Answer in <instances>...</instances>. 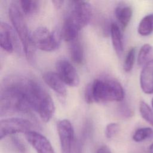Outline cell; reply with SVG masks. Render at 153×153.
Masks as SVG:
<instances>
[{"instance_id":"1","label":"cell","mask_w":153,"mask_h":153,"mask_svg":"<svg viewBox=\"0 0 153 153\" xmlns=\"http://www.w3.org/2000/svg\"><path fill=\"white\" fill-rule=\"evenodd\" d=\"M28 77L11 76L5 79L1 91L0 114L30 113L32 111L27 94Z\"/></svg>"},{"instance_id":"2","label":"cell","mask_w":153,"mask_h":153,"mask_svg":"<svg viewBox=\"0 0 153 153\" xmlns=\"http://www.w3.org/2000/svg\"><path fill=\"white\" fill-rule=\"evenodd\" d=\"M8 14L13 29L22 42L28 62L30 63H33L36 48L31 41V36L29 35L23 13L17 4L13 2L11 4L8 10Z\"/></svg>"},{"instance_id":"3","label":"cell","mask_w":153,"mask_h":153,"mask_svg":"<svg viewBox=\"0 0 153 153\" xmlns=\"http://www.w3.org/2000/svg\"><path fill=\"white\" fill-rule=\"evenodd\" d=\"M94 102H121L124 91L121 84L114 79H96L91 82Z\"/></svg>"},{"instance_id":"4","label":"cell","mask_w":153,"mask_h":153,"mask_svg":"<svg viewBox=\"0 0 153 153\" xmlns=\"http://www.w3.org/2000/svg\"><path fill=\"white\" fill-rule=\"evenodd\" d=\"M31 41L36 48L44 51H53L60 46L62 33L58 30L51 32L45 27L36 28L30 35Z\"/></svg>"},{"instance_id":"5","label":"cell","mask_w":153,"mask_h":153,"mask_svg":"<svg viewBox=\"0 0 153 153\" xmlns=\"http://www.w3.org/2000/svg\"><path fill=\"white\" fill-rule=\"evenodd\" d=\"M70 4V10L66 18L81 30L88 23L91 19V5L88 2L84 1H72Z\"/></svg>"},{"instance_id":"6","label":"cell","mask_w":153,"mask_h":153,"mask_svg":"<svg viewBox=\"0 0 153 153\" xmlns=\"http://www.w3.org/2000/svg\"><path fill=\"white\" fill-rule=\"evenodd\" d=\"M33 124L27 119L20 117H13L1 120L0 121V139L7 136L32 130Z\"/></svg>"},{"instance_id":"7","label":"cell","mask_w":153,"mask_h":153,"mask_svg":"<svg viewBox=\"0 0 153 153\" xmlns=\"http://www.w3.org/2000/svg\"><path fill=\"white\" fill-rule=\"evenodd\" d=\"M62 153H72L74 140L73 126L68 120L59 121L57 124Z\"/></svg>"},{"instance_id":"8","label":"cell","mask_w":153,"mask_h":153,"mask_svg":"<svg viewBox=\"0 0 153 153\" xmlns=\"http://www.w3.org/2000/svg\"><path fill=\"white\" fill-rule=\"evenodd\" d=\"M57 74L65 83L70 87H77L79 84V75L72 65L68 60L59 59L56 62Z\"/></svg>"},{"instance_id":"9","label":"cell","mask_w":153,"mask_h":153,"mask_svg":"<svg viewBox=\"0 0 153 153\" xmlns=\"http://www.w3.org/2000/svg\"><path fill=\"white\" fill-rule=\"evenodd\" d=\"M27 141L37 153H55L49 140L42 134L33 130L25 133Z\"/></svg>"},{"instance_id":"10","label":"cell","mask_w":153,"mask_h":153,"mask_svg":"<svg viewBox=\"0 0 153 153\" xmlns=\"http://www.w3.org/2000/svg\"><path fill=\"white\" fill-rule=\"evenodd\" d=\"M15 34L13 28L8 23L1 22L0 23V45L5 51L11 53L15 47Z\"/></svg>"},{"instance_id":"11","label":"cell","mask_w":153,"mask_h":153,"mask_svg":"<svg viewBox=\"0 0 153 153\" xmlns=\"http://www.w3.org/2000/svg\"><path fill=\"white\" fill-rule=\"evenodd\" d=\"M140 85L145 93H153V59L143 66L140 75Z\"/></svg>"},{"instance_id":"12","label":"cell","mask_w":153,"mask_h":153,"mask_svg":"<svg viewBox=\"0 0 153 153\" xmlns=\"http://www.w3.org/2000/svg\"><path fill=\"white\" fill-rule=\"evenodd\" d=\"M42 78L45 84L60 97H64L66 96V89L65 87V84L57 73L47 72L44 74Z\"/></svg>"},{"instance_id":"13","label":"cell","mask_w":153,"mask_h":153,"mask_svg":"<svg viewBox=\"0 0 153 153\" xmlns=\"http://www.w3.org/2000/svg\"><path fill=\"white\" fill-rule=\"evenodd\" d=\"M115 14L121 28L123 30L125 29L132 17L133 10L131 7L126 4H120L115 8Z\"/></svg>"},{"instance_id":"14","label":"cell","mask_w":153,"mask_h":153,"mask_svg":"<svg viewBox=\"0 0 153 153\" xmlns=\"http://www.w3.org/2000/svg\"><path fill=\"white\" fill-rule=\"evenodd\" d=\"M112 45L117 56L121 57L123 53V42L120 27L116 23H112L110 27Z\"/></svg>"},{"instance_id":"15","label":"cell","mask_w":153,"mask_h":153,"mask_svg":"<svg viewBox=\"0 0 153 153\" xmlns=\"http://www.w3.org/2000/svg\"><path fill=\"white\" fill-rule=\"evenodd\" d=\"M69 54L71 59L74 63L81 64L82 62L84 51L82 45L78 38L69 42Z\"/></svg>"},{"instance_id":"16","label":"cell","mask_w":153,"mask_h":153,"mask_svg":"<svg viewBox=\"0 0 153 153\" xmlns=\"http://www.w3.org/2000/svg\"><path fill=\"white\" fill-rule=\"evenodd\" d=\"M79 30H80L74 24L66 18L61 32L62 38L66 42H70L78 38Z\"/></svg>"},{"instance_id":"17","label":"cell","mask_w":153,"mask_h":153,"mask_svg":"<svg viewBox=\"0 0 153 153\" xmlns=\"http://www.w3.org/2000/svg\"><path fill=\"white\" fill-rule=\"evenodd\" d=\"M137 32L142 36L149 35L153 32V14H148L141 20Z\"/></svg>"},{"instance_id":"18","label":"cell","mask_w":153,"mask_h":153,"mask_svg":"<svg viewBox=\"0 0 153 153\" xmlns=\"http://www.w3.org/2000/svg\"><path fill=\"white\" fill-rule=\"evenodd\" d=\"M153 54V47L148 44H144L140 49L138 57L137 63L139 66H145L149 62L150 57Z\"/></svg>"},{"instance_id":"19","label":"cell","mask_w":153,"mask_h":153,"mask_svg":"<svg viewBox=\"0 0 153 153\" xmlns=\"http://www.w3.org/2000/svg\"><path fill=\"white\" fill-rule=\"evenodd\" d=\"M20 8L23 14L30 16L37 12L39 8V1L31 0H22L20 1Z\"/></svg>"},{"instance_id":"20","label":"cell","mask_w":153,"mask_h":153,"mask_svg":"<svg viewBox=\"0 0 153 153\" xmlns=\"http://www.w3.org/2000/svg\"><path fill=\"white\" fill-rule=\"evenodd\" d=\"M153 137V129L150 127H142L138 128L134 133L132 138L136 142H143Z\"/></svg>"},{"instance_id":"21","label":"cell","mask_w":153,"mask_h":153,"mask_svg":"<svg viewBox=\"0 0 153 153\" xmlns=\"http://www.w3.org/2000/svg\"><path fill=\"white\" fill-rule=\"evenodd\" d=\"M8 148L14 153H26V148L23 143L17 137L11 136L8 143Z\"/></svg>"},{"instance_id":"22","label":"cell","mask_w":153,"mask_h":153,"mask_svg":"<svg viewBox=\"0 0 153 153\" xmlns=\"http://www.w3.org/2000/svg\"><path fill=\"white\" fill-rule=\"evenodd\" d=\"M139 111L142 117L153 127V112L149 105L144 101L140 102Z\"/></svg>"},{"instance_id":"23","label":"cell","mask_w":153,"mask_h":153,"mask_svg":"<svg viewBox=\"0 0 153 153\" xmlns=\"http://www.w3.org/2000/svg\"><path fill=\"white\" fill-rule=\"evenodd\" d=\"M135 54L136 49L134 47L131 48L127 52L123 65V69L126 72H130L132 69L135 60Z\"/></svg>"},{"instance_id":"24","label":"cell","mask_w":153,"mask_h":153,"mask_svg":"<svg viewBox=\"0 0 153 153\" xmlns=\"http://www.w3.org/2000/svg\"><path fill=\"white\" fill-rule=\"evenodd\" d=\"M120 127L117 123H109L106 127L105 136L108 139H111L118 133Z\"/></svg>"},{"instance_id":"25","label":"cell","mask_w":153,"mask_h":153,"mask_svg":"<svg viewBox=\"0 0 153 153\" xmlns=\"http://www.w3.org/2000/svg\"><path fill=\"white\" fill-rule=\"evenodd\" d=\"M119 114L122 117L128 118L133 115V112L126 103H122L119 106Z\"/></svg>"},{"instance_id":"26","label":"cell","mask_w":153,"mask_h":153,"mask_svg":"<svg viewBox=\"0 0 153 153\" xmlns=\"http://www.w3.org/2000/svg\"><path fill=\"white\" fill-rule=\"evenodd\" d=\"M84 98H85V102L88 104H91L94 103L93 93H92V88H91V83L88 84L85 87V90L84 92Z\"/></svg>"},{"instance_id":"27","label":"cell","mask_w":153,"mask_h":153,"mask_svg":"<svg viewBox=\"0 0 153 153\" xmlns=\"http://www.w3.org/2000/svg\"><path fill=\"white\" fill-rule=\"evenodd\" d=\"M72 153H82V143L81 140L75 141Z\"/></svg>"},{"instance_id":"28","label":"cell","mask_w":153,"mask_h":153,"mask_svg":"<svg viewBox=\"0 0 153 153\" xmlns=\"http://www.w3.org/2000/svg\"><path fill=\"white\" fill-rule=\"evenodd\" d=\"M96 153H112V152L107 146L103 145L97 149Z\"/></svg>"},{"instance_id":"29","label":"cell","mask_w":153,"mask_h":153,"mask_svg":"<svg viewBox=\"0 0 153 153\" xmlns=\"http://www.w3.org/2000/svg\"><path fill=\"white\" fill-rule=\"evenodd\" d=\"M52 3L54 4V6L57 8L59 9L60 8L62 7V6L63 5V4L64 3L63 1H53Z\"/></svg>"},{"instance_id":"30","label":"cell","mask_w":153,"mask_h":153,"mask_svg":"<svg viewBox=\"0 0 153 153\" xmlns=\"http://www.w3.org/2000/svg\"><path fill=\"white\" fill-rule=\"evenodd\" d=\"M148 151H149V153H153V143L149 145L148 148Z\"/></svg>"},{"instance_id":"31","label":"cell","mask_w":153,"mask_h":153,"mask_svg":"<svg viewBox=\"0 0 153 153\" xmlns=\"http://www.w3.org/2000/svg\"><path fill=\"white\" fill-rule=\"evenodd\" d=\"M151 104H152V107L153 108V98L152 99V101H151Z\"/></svg>"}]
</instances>
